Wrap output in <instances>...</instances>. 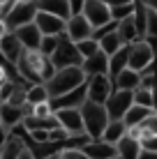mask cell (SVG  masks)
Wrapping results in <instances>:
<instances>
[{
  "mask_svg": "<svg viewBox=\"0 0 157 159\" xmlns=\"http://www.w3.org/2000/svg\"><path fill=\"white\" fill-rule=\"evenodd\" d=\"M85 83V74L81 72V67H65V69H56L51 74V79L44 83L48 99H56V97H62L65 92H72L74 88Z\"/></svg>",
  "mask_w": 157,
  "mask_h": 159,
  "instance_id": "6da1fadb",
  "label": "cell"
},
{
  "mask_svg": "<svg viewBox=\"0 0 157 159\" xmlns=\"http://www.w3.org/2000/svg\"><path fill=\"white\" fill-rule=\"evenodd\" d=\"M79 111H81V122H83V134L88 136L90 141H99L104 127L109 125V116H106L104 106L85 99L83 104H81Z\"/></svg>",
  "mask_w": 157,
  "mask_h": 159,
  "instance_id": "7a4b0ae2",
  "label": "cell"
},
{
  "mask_svg": "<svg viewBox=\"0 0 157 159\" xmlns=\"http://www.w3.org/2000/svg\"><path fill=\"white\" fill-rule=\"evenodd\" d=\"M153 60H155V37H143V39L129 44L127 69L141 74L148 67H153Z\"/></svg>",
  "mask_w": 157,
  "mask_h": 159,
  "instance_id": "3957f363",
  "label": "cell"
},
{
  "mask_svg": "<svg viewBox=\"0 0 157 159\" xmlns=\"http://www.w3.org/2000/svg\"><path fill=\"white\" fill-rule=\"evenodd\" d=\"M51 60V67L53 69H65V67H81V56L76 53V46L67 39L65 35H60L58 39L56 51L48 56Z\"/></svg>",
  "mask_w": 157,
  "mask_h": 159,
  "instance_id": "277c9868",
  "label": "cell"
},
{
  "mask_svg": "<svg viewBox=\"0 0 157 159\" xmlns=\"http://www.w3.org/2000/svg\"><path fill=\"white\" fill-rule=\"evenodd\" d=\"M53 118H56L58 127H60L69 139L85 136L83 134V122H81V111H79V108H58V111H53Z\"/></svg>",
  "mask_w": 157,
  "mask_h": 159,
  "instance_id": "5b68a950",
  "label": "cell"
},
{
  "mask_svg": "<svg viewBox=\"0 0 157 159\" xmlns=\"http://www.w3.org/2000/svg\"><path fill=\"white\" fill-rule=\"evenodd\" d=\"M113 92V83L106 74H99V76H90L85 79V99L93 102V104H102L109 99V95Z\"/></svg>",
  "mask_w": 157,
  "mask_h": 159,
  "instance_id": "8992f818",
  "label": "cell"
},
{
  "mask_svg": "<svg viewBox=\"0 0 157 159\" xmlns=\"http://www.w3.org/2000/svg\"><path fill=\"white\" fill-rule=\"evenodd\" d=\"M79 14H83V19L88 21V25L93 30L102 28V25H106V23H111L109 7H106L102 0H83V7H81Z\"/></svg>",
  "mask_w": 157,
  "mask_h": 159,
  "instance_id": "52a82bcc",
  "label": "cell"
},
{
  "mask_svg": "<svg viewBox=\"0 0 157 159\" xmlns=\"http://www.w3.org/2000/svg\"><path fill=\"white\" fill-rule=\"evenodd\" d=\"M35 14H37L35 2H14L12 9H9V12L2 16V19H5V23H7L9 30H16V28H21V25L32 23Z\"/></svg>",
  "mask_w": 157,
  "mask_h": 159,
  "instance_id": "ba28073f",
  "label": "cell"
},
{
  "mask_svg": "<svg viewBox=\"0 0 157 159\" xmlns=\"http://www.w3.org/2000/svg\"><path fill=\"white\" fill-rule=\"evenodd\" d=\"M132 92L127 90H113L109 95V99L104 102V111L106 116H109V120H122V116H125V111L129 106H132Z\"/></svg>",
  "mask_w": 157,
  "mask_h": 159,
  "instance_id": "9c48e42d",
  "label": "cell"
},
{
  "mask_svg": "<svg viewBox=\"0 0 157 159\" xmlns=\"http://www.w3.org/2000/svg\"><path fill=\"white\" fill-rule=\"evenodd\" d=\"M62 35L67 37L72 44H79L83 39H88L90 35H93V28L88 25V21L83 19V14H72L67 21H65V30Z\"/></svg>",
  "mask_w": 157,
  "mask_h": 159,
  "instance_id": "30bf717a",
  "label": "cell"
},
{
  "mask_svg": "<svg viewBox=\"0 0 157 159\" xmlns=\"http://www.w3.org/2000/svg\"><path fill=\"white\" fill-rule=\"evenodd\" d=\"M25 116H28V106H14V104L0 102V125L7 134L19 127Z\"/></svg>",
  "mask_w": 157,
  "mask_h": 159,
  "instance_id": "8fae6325",
  "label": "cell"
},
{
  "mask_svg": "<svg viewBox=\"0 0 157 159\" xmlns=\"http://www.w3.org/2000/svg\"><path fill=\"white\" fill-rule=\"evenodd\" d=\"M32 23H35V28L39 30L42 37H60L62 30H65V21L62 19L44 14V12H37L35 19H32Z\"/></svg>",
  "mask_w": 157,
  "mask_h": 159,
  "instance_id": "7c38bea8",
  "label": "cell"
},
{
  "mask_svg": "<svg viewBox=\"0 0 157 159\" xmlns=\"http://www.w3.org/2000/svg\"><path fill=\"white\" fill-rule=\"evenodd\" d=\"M21 56H23V46L19 44L14 32H7V35L0 39V58H2L7 65L16 67V62L21 60Z\"/></svg>",
  "mask_w": 157,
  "mask_h": 159,
  "instance_id": "4fadbf2b",
  "label": "cell"
},
{
  "mask_svg": "<svg viewBox=\"0 0 157 159\" xmlns=\"http://www.w3.org/2000/svg\"><path fill=\"white\" fill-rule=\"evenodd\" d=\"M81 72L85 74V79H90V76H99V74L109 76V56H104L102 51L93 53L90 58L81 60Z\"/></svg>",
  "mask_w": 157,
  "mask_h": 159,
  "instance_id": "5bb4252c",
  "label": "cell"
},
{
  "mask_svg": "<svg viewBox=\"0 0 157 159\" xmlns=\"http://www.w3.org/2000/svg\"><path fill=\"white\" fill-rule=\"evenodd\" d=\"M85 102V83L74 88L72 92H65L62 97H56V99H48L53 111H58V108H81V104Z\"/></svg>",
  "mask_w": 157,
  "mask_h": 159,
  "instance_id": "9a60e30c",
  "label": "cell"
},
{
  "mask_svg": "<svg viewBox=\"0 0 157 159\" xmlns=\"http://www.w3.org/2000/svg\"><path fill=\"white\" fill-rule=\"evenodd\" d=\"M16 35V39L19 44L23 46V51H37L39 48V42H42V35L39 30L35 28V23H28V25H21V28L12 30Z\"/></svg>",
  "mask_w": 157,
  "mask_h": 159,
  "instance_id": "2e32d148",
  "label": "cell"
},
{
  "mask_svg": "<svg viewBox=\"0 0 157 159\" xmlns=\"http://www.w3.org/2000/svg\"><path fill=\"white\" fill-rule=\"evenodd\" d=\"M83 155L88 159H116V145H109L104 141H85L81 145Z\"/></svg>",
  "mask_w": 157,
  "mask_h": 159,
  "instance_id": "e0dca14e",
  "label": "cell"
},
{
  "mask_svg": "<svg viewBox=\"0 0 157 159\" xmlns=\"http://www.w3.org/2000/svg\"><path fill=\"white\" fill-rule=\"evenodd\" d=\"M35 7H37V12L58 16V19H62V21H67L69 16H72V9H69L67 0H35Z\"/></svg>",
  "mask_w": 157,
  "mask_h": 159,
  "instance_id": "ac0fdd59",
  "label": "cell"
},
{
  "mask_svg": "<svg viewBox=\"0 0 157 159\" xmlns=\"http://www.w3.org/2000/svg\"><path fill=\"white\" fill-rule=\"evenodd\" d=\"M139 79H141V74H139V72L122 69V72H118V74L111 79V83H113V90H127V92H134V90L139 88Z\"/></svg>",
  "mask_w": 157,
  "mask_h": 159,
  "instance_id": "d6986e66",
  "label": "cell"
},
{
  "mask_svg": "<svg viewBox=\"0 0 157 159\" xmlns=\"http://www.w3.org/2000/svg\"><path fill=\"white\" fill-rule=\"evenodd\" d=\"M127 136H132L134 141H145V139H157V120L155 116H150L148 120H143L141 125L127 129Z\"/></svg>",
  "mask_w": 157,
  "mask_h": 159,
  "instance_id": "ffe728a7",
  "label": "cell"
},
{
  "mask_svg": "<svg viewBox=\"0 0 157 159\" xmlns=\"http://www.w3.org/2000/svg\"><path fill=\"white\" fill-rule=\"evenodd\" d=\"M150 116H155V111L132 104V106H129L127 111H125V116H122V125H125L127 129H132V127H136V125H141L143 120H148Z\"/></svg>",
  "mask_w": 157,
  "mask_h": 159,
  "instance_id": "44dd1931",
  "label": "cell"
},
{
  "mask_svg": "<svg viewBox=\"0 0 157 159\" xmlns=\"http://www.w3.org/2000/svg\"><path fill=\"white\" fill-rule=\"evenodd\" d=\"M139 152H141L139 141H134L132 136H127V134L116 143V155H118V159H136Z\"/></svg>",
  "mask_w": 157,
  "mask_h": 159,
  "instance_id": "7402d4cb",
  "label": "cell"
},
{
  "mask_svg": "<svg viewBox=\"0 0 157 159\" xmlns=\"http://www.w3.org/2000/svg\"><path fill=\"white\" fill-rule=\"evenodd\" d=\"M125 134H127V127L122 125V120H109V125L104 127L99 141H104V143H109V145H116Z\"/></svg>",
  "mask_w": 157,
  "mask_h": 159,
  "instance_id": "603a6c76",
  "label": "cell"
},
{
  "mask_svg": "<svg viewBox=\"0 0 157 159\" xmlns=\"http://www.w3.org/2000/svg\"><path fill=\"white\" fill-rule=\"evenodd\" d=\"M116 32L120 35L122 44H127V46L141 39V37H139V32H136V25H134V21H132V16H129V19L118 21V23H116Z\"/></svg>",
  "mask_w": 157,
  "mask_h": 159,
  "instance_id": "cb8c5ba5",
  "label": "cell"
},
{
  "mask_svg": "<svg viewBox=\"0 0 157 159\" xmlns=\"http://www.w3.org/2000/svg\"><path fill=\"white\" fill-rule=\"evenodd\" d=\"M48 102V92L44 83H28L25 85V106H37V104Z\"/></svg>",
  "mask_w": 157,
  "mask_h": 159,
  "instance_id": "d4e9b609",
  "label": "cell"
},
{
  "mask_svg": "<svg viewBox=\"0 0 157 159\" xmlns=\"http://www.w3.org/2000/svg\"><path fill=\"white\" fill-rule=\"evenodd\" d=\"M97 44H99V51L104 53V56H113V53H116L120 46H125V44H122V39H120V35L116 32V28H113L111 32H106L104 37H99V39H97Z\"/></svg>",
  "mask_w": 157,
  "mask_h": 159,
  "instance_id": "484cf974",
  "label": "cell"
},
{
  "mask_svg": "<svg viewBox=\"0 0 157 159\" xmlns=\"http://www.w3.org/2000/svg\"><path fill=\"white\" fill-rule=\"evenodd\" d=\"M127 53H129V46H120L113 56H109V79H113L118 72L127 69Z\"/></svg>",
  "mask_w": 157,
  "mask_h": 159,
  "instance_id": "4316f807",
  "label": "cell"
},
{
  "mask_svg": "<svg viewBox=\"0 0 157 159\" xmlns=\"http://www.w3.org/2000/svg\"><path fill=\"white\" fill-rule=\"evenodd\" d=\"M23 143H21L16 136L9 134L7 136V141H5L2 145H0V159H19V152L23 150Z\"/></svg>",
  "mask_w": 157,
  "mask_h": 159,
  "instance_id": "83f0119b",
  "label": "cell"
},
{
  "mask_svg": "<svg viewBox=\"0 0 157 159\" xmlns=\"http://www.w3.org/2000/svg\"><path fill=\"white\" fill-rule=\"evenodd\" d=\"M132 102L136 106H143V108H150L155 111V90H143V88H136L132 92Z\"/></svg>",
  "mask_w": 157,
  "mask_h": 159,
  "instance_id": "f1b7e54d",
  "label": "cell"
},
{
  "mask_svg": "<svg viewBox=\"0 0 157 159\" xmlns=\"http://www.w3.org/2000/svg\"><path fill=\"white\" fill-rule=\"evenodd\" d=\"M74 46H76V53L81 56V60L90 58L93 53H97V51H99V44H97V39H93V37H88V39H83V42L74 44Z\"/></svg>",
  "mask_w": 157,
  "mask_h": 159,
  "instance_id": "f546056e",
  "label": "cell"
},
{
  "mask_svg": "<svg viewBox=\"0 0 157 159\" xmlns=\"http://www.w3.org/2000/svg\"><path fill=\"white\" fill-rule=\"evenodd\" d=\"M157 35V9L145 7V37Z\"/></svg>",
  "mask_w": 157,
  "mask_h": 159,
  "instance_id": "4dcf8cb0",
  "label": "cell"
},
{
  "mask_svg": "<svg viewBox=\"0 0 157 159\" xmlns=\"http://www.w3.org/2000/svg\"><path fill=\"white\" fill-rule=\"evenodd\" d=\"M109 14H111V21H113V23H118V21L129 19V16L134 14V5H125V7H111Z\"/></svg>",
  "mask_w": 157,
  "mask_h": 159,
  "instance_id": "1f68e13d",
  "label": "cell"
},
{
  "mask_svg": "<svg viewBox=\"0 0 157 159\" xmlns=\"http://www.w3.org/2000/svg\"><path fill=\"white\" fill-rule=\"evenodd\" d=\"M28 116H32V118H51L53 108H51L48 102H44V104H37V106H28Z\"/></svg>",
  "mask_w": 157,
  "mask_h": 159,
  "instance_id": "d6a6232c",
  "label": "cell"
},
{
  "mask_svg": "<svg viewBox=\"0 0 157 159\" xmlns=\"http://www.w3.org/2000/svg\"><path fill=\"white\" fill-rule=\"evenodd\" d=\"M58 39H60V37H42V42H39V48H37V51H42V53H44V56L48 58L53 51H56V46H58Z\"/></svg>",
  "mask_w": 157,
  "mask_h": 159,
  "instance_id": "836d02e7",
  "label": "cell"
},
{
  "mask_svg": "<svg viewBox=\"0 0 157 159\" xmlns=\"http://www.w3.org/2000/svg\"><path fill=\"white\" fill-rule=\"evenodd\" d=\"M58 159H88L81 148H62L58 152Z\"/></svg>",
  "mask_w": 157,
  "mask_h": 159,
  "instance_id": "e575fe53",
  "label": "cell"
},
{
  "mask_svg": "<svg viewBox=\"0 0 157 159\" xmlns=\"http://www.w3.org/2000/svg\"><path fill=\"white\" fill-rule=\"evenodd\" d=\"M9 69H12V72H16L12 65H7L2 58H0V88H2L5 83H9V81H12V79H9Z\"/></svg>",
  "mask_w": 157,
  "mask_h": 159,
  "instance_id": "d590c367",
  "label": "cell"
},
{
  "mask_svg": "<svg viewBox=\"0 0 157 159\" xmlns=\"http://www.w3.org/2000/svg\"><path fill=\"white\" fill-rule=\"evenodd\" d=\"M141 150L145 152H157V139H145V141H139Z\"/></svg>",
  "mask_w": 157,
  "mask_h": 159,
  "instance_id": "8d00e7d4",
  "label": "cell"
},
{
  "mask_svg": "<svg viewBox=\"0 0 157 159\" xmlns=\"http://www.w3.org/2000/svg\"><path fill=\"white\" fill-rule=\"evenodd\" d=\"M106 7H125V5H134V0H102Z\"/></svg>",
  "mask_w": 157,
  "mask_h": 159,
  "instance_id": "74e56055",
  "label": "cell"
},
{
  "mask_svg": "<svg viewBox=\"0 0 157 159\" xmlns=\"http://www.w3.org/2000/svg\"><path fill=\"white\" fill-rule=\"evenodd\" d=\"M69 2V9H72V14H79L81 7H83V0H67Z\"/></svg>",
  "mask_w": 157,
  "mask_h": 159,
  "instance_id": "f35d334b",
  "label": "cell"
},
{
  "mask_svg": "<svg viewBox=\"0 0 157 159\" xmlns=\"http://www.w3.org/2000/svg\"><path fill=\"white\" fill-rule=\"evenodd\" d=\"M136 159H157V152H145V150H141Z\"/></svg>",
  "mask_w": 157,
  "mask_h": 159,
  "instance_id": "ab89813d",
  "label": "cell"
},
{
  "mask_svg": "<svg viewBox=\"0 0 157 159\" xmlns=\"http://www.w3.org/2000/svg\"><path fill=\"white\" fill-rule=\"evenodd\" d=\"M7 32H12V30L7 28V23H5V19H0V39H2V37L7 35Z\"/></svg>",
  "mask_w": 157,
  "mask_h": 159,
  "instance_id": "60d3db41",
  "label": "cell"
},
{
  "mask_svg": "<svg viewBox=\"0 0 157 159\" xmlns=\"http://www.w3.org/2000/svg\"><path fill=\"white\" fill-rule=\"evenodd\" d=\"M19 159H35V157H32V152L28 150V148H23V150L19 152Z\"/></svg>",
  "mask_w": 157,
  "mask_h": 159,
  "instance_id": "b9f144b4",
  "label": "cell"
},
{
  "mask_svg": "<svg viewBox=\"0 0 157 159\" xmlns=\"http://www.w3.org/2000/svg\"><path fill=\"white\" fill-rule=\"evenodd\" d=\"M7 136H9V134H7V131L2 129V125H0V145H2L5 141H7Z\"/></svg>",
  "mask_w": 157,
  "mask_h": 159,
  "instance_id": "7bdbcfd3",
  "label": "cell"
},
{
  "mask_svg": "<svg viewBox=\"0 0 157 159\" xmlns=\"http://www.w3.org/2000/svg\"><path fill=\"white\" fill-rule=\"evenodd\" d=\"M14 2H35V0H14Z\"/></svg>",
  "mask_w": 157,
  "mask_h": 159,
  "instance_id": "ee69618b",
  "label": "cell"
},
{
  "mask_svg": "<svg viewBox=\"0 0 157 159\" xmlns=\"http://www.w3.org/2000/svg\"><path fill=\"white\" fill-rule=\"evenodd\" d=\"M44 159H58V155H48V157H44Z\"/></svg>",
  "mask_w": 157,
  "mask_h": 159,
  "instance_id": "f6af8a7d",
  "label": "cell"
},
{
  "mask_svg": "<svg viewBox=\"0 0 157 159\" xmlns=\"http://www.w3.org/2000/svg\"><path fill=\"white\" fill-rule=\"evenodd\" d=\"M116 159H118V157H116Z\"/></svg>",
  "mask_w": 157,
  "mask_h": 159,
  "instance_id": "bcb514c9",
  "label": "cell"
}]
</instances>
